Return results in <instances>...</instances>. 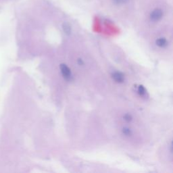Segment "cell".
I'll return each instance as SVG.
<instances>
[{
	"mask_svg": "<svg viewBox=\"0 0 173 173\" xmlns=\"http://www.w3.org/2000/svg\"><path fill=\"white\" fill-rule=\"evenodd\" d=\"M155 43H156V46L160 48V49H165L168 46V41L167 40L166 38L165 37H159L155 41Z\"/></svg>",
	"mask_w": 173,
	"mask_h": 173,
	"instance_id": "obj_4",
	"label": "cell"
},
{
	"mask_svg": "<svg viewBox=\"0 0 173 173\" xmlns=\"http://www.w3.org/2000/svg\"><path fill=\"white\" fill-rule=\"evenodd\" d=\"M111 77H112V80L118 84L123 83L125 81V77L121 71H113L111 73Z\"/></svg>",
	"mask_w": 173,
	"mask_h": 173,
	"instance_id": "obj_3",
	"label": "cell"
},
{
	"mask_svg": "<svg viewBox=\"0 0 173 173\" xmlns=\"http://www.w3.org/2000/svg\"><path fill=\"white\" fill-rule=\"evenodd\" d=\"M137 94L141 97H145L146 95V94H147V91H146L145 87L142 85H139L138 86L137 89Z\"/></svg>",
	"mask_w": 173,
	"mask_h": 173,
	"instance_id": "obj_7",
	"label": "cell"
},
{
	"mask_svg": "<svg viewBox=\"0 0 173 173\" xmlns=\"http://www.w3.org/2000/svg\"><path fill=\"white\" fill-rule=\"evenodd\" d=\"M164 16V12L162 9L156 8L150 12L149 14V20L153 23H158L160 21Z\"/></svg>",
	"mask_w": 173,
	"mask_h": 173,
	"instance_id": "obj_2",
	"label": "cell"
},
{
	"mask_svg": "<svg viewBox=\"0 0 173 173\" xmlns=\"http://www.w3.org/2000/svg\"><path fill=\"white\" fill-rule=\"evenodd\" d=\"M77 64L79 65V66H83L84 64H85V62H84V61L83 59L81 58H78L77 59Z\"/></svg>",
	"mask_w": 173,
	"mask_h": 173,
	"instance_id": "obj_10",
	"label": "cell"
},
{
	"mask_svg": "<svg viewBox=\"0 0 173 173\" xmlns=\"http://www.w3.org/2000/svg\"><path fill=\"white\" fill-rule=\"evenodd\" d=\"M62 30L64 34L68 35V36H69L72 33V27H71V25L68 22H64L62 24Z\"/></svg>",
	"mask_w": 173,
	"mask_h": 173,
	"instance_id": "obj_5",
	"label": "cell"
},
{
	"mask_svg": "<svg viewBox=\"0 0 173 173\" xmlns=\"http://www.w3.org/2000/svg\"><path fill=\"white\" fill-rule=\"evenodd\" d=\"M113 3L116 6H122L124 5V4L127 3L129 0H112Z\"/></svg>",
	"mask_w": 173,
	"mask_h": 173,
	"instance_id": "obj_9",
	"label": "cell"
},
{
	"mask_svg": "<svg viewBox=\"0 0 173 173\" xmlns=\"http://www.w3.org/2000/svg\"><path fill=\"white\" fill-rule=\"evenodd\" d=\"M122 134L127 137H130L133 135V131H132L131 128L128 127H124L122 128Z\"/></svg>",
	"mask_w": 173,
	"mask_h": 173,
	"instance_id": "obj_6",
	"label": "cell"
},
{
	"mask_svg": "<svg viewBox=\"0 0 173 173\" xmlns=\"http://www.w3.org/2000/svg\"><path fill=\"white\" fill-rule=\"evenodd\" d=\"M122 118L125 121L127 122H130L132 121V119H133V117H132V115L130 113H125V114L123 115Z\"/></svg>",
	"mask_w": 173,
	"mask_h": 173,
	"instance_id": "obj_8",
	"label": "cell"
},
{
	"mask_svg": "<svg viewBox=\"0 0 173 173\" xmlns=\"http://www.w3.org/2000/svg\"><path fill=\"white\" fill-rule=\"evenodd\" d=\"M60 70L62 76L64 78L65 81L67 82H72L74 80V77L71 69L66 64H60Z\"/></svg>",
	"mask_w": 173,
	"mask_h": 173,
	"instance_id": "obj_1",
	"label": "cell"
}]
</instances>
